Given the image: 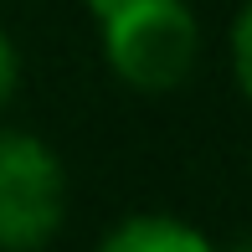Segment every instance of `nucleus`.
Here are the masks:
<instances>
[{
	"label": "nucleus",
	"mask_w": 252,
	"mask_h": 252,
	"mask_svg": "<svg viewBox=\"0 0 252 252\" xmlns=\"http://www.w3.org/2000/svg\"><path fill=\"white\" fill-rule=\"evenodd\" d=\"M103 62L134 93H175L201 62V21L186 0H88Z\"/></svg>",
	"instance_id": "1"
},
{
	"label": "nucleus",
	"mask_w": 252,
	"mask_h": 252,
	"mask_svg": "<svg viewBox=\"0 0 252 252\" xmlns=\"http://www.w3.org/2000/svg\"><path fill=\"white\" fill-rule=\"evenodd\" d=\"M67 221V170L47 139L0 129V247L36 252Z\"/></svg>",
	"instance_id": "2"
},
{
	"label": "nucleus",
	"mask_w": 252,
	"mask_h": 252,
	"mask_svg": "<svg viewBox=\"0 0 252 252\" xmlns=\"http://www.w3.org/2000/svg\"><path fill=\"white\" fill-rule=\"evenodd\" d=\"M206 232L186 226L170 211H139L124 216L108 237H103V252H206Z\"/></svg>",
	"instance_id": "3"
},
{
	"label": "nucleus",
	"mask_w": 252,
	"mask_h": 252,
	"mask_svg": "<svg viewBox=\"0 0 252 252\" xmlns=\"http://www.w3.org/2000/svg\"><path fill=\"white\" fill-rule=\"evenodd\" d=\"M232 77H237V88H242V98L252 103V0L232 21Z\"/></svg>",
	"instance_id": "4"
},
{
	"label": "nucleus",
	"mask_w": 252,
	"mask_h": 252,
	"mask_svg": "<svg viewBox=\"0 0 252 252\" xmlns=\"http://www.w3.org/2000/svg\"><path fill=\"white\" fill-rule=\"evenodd\" d=\"M16 88H21V52H16V41H10V31H0V113L10 108Z\"/></svg>",
	"instance_id": "5"
}]
</instances>
